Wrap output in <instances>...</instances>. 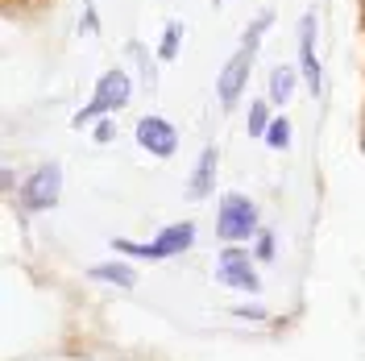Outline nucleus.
Wrapping results in <instances>:
<instances>
[{"label":"nucleus","instance_id":"1","mask_svg":"<svg viewBox=\"0 0 365 361\" xmlns=\"http://www.w3.org/2000/svg\"><path fill=\"white\" fill-rule=\"evenodd\" d=\"M270 25H274V9H266L262 17H253L250 29H245V38H241V46L228 54V63L220 67V75H216V100H220L225 113H232V108L241 104V91L250 83L253 59H257V46H262V38H266Z\"/></svg>","mask_w":365,"mask_h":361},{"label":"nucleus","instance_id":"2","mask_svg":"<svg viewBox=\"0 0 365 361\" xmlns=\"http://www.w3.org/2000/svg\"><path fill=\"white\" fill-rule=\"evenodd\" d=\"M133 100V79L125 75L120 67H108L100 79H96V88H91V100L75 113V129H83V125H96L100 116H113L116 108H125Z\"/></svg>","mask_w":365,"mask_h":361},{"label":"nucleus","instance_id":"3","mask_svg":"<svg viewBox=\"0 0 365 361\" xmlns=\"http://www.w3.org/2000/svg\"><path fill=\"white\" fill-rule=\"evenodd\" d=\"M257 228H262L257 203L250 195H241V191H228L225 200H220V208H216V237L225 245H241V241L257 237Z\"/></svg>","mask_w":365,"mask_h":361},{"label":"nucleus","instance_id":"4","mask_svg":"<svg viewBox=\"0 0 365 361\" xmlns=\"http://www.w3.org/2000/svg\"><path fill=\"white\" fill-rule=\"evenodd\" d=\"M195 245V225L191 220H179V225H166L154 237V241H125V237H113L116 253H129V258H141V262H162V258H179Z\"/></svg>","mask_w":365,"mask_h":361},{"label":"nucleus","instance_id":"5","mask_svg":"<svg viewBox=\"0 0 365 361\" xmlns=\"http://www.w3.org/2000/svg\"><path fill=\"white\" fill-rule=\"evenodd\" d=\"M257 258H250L241 245H225L220 258H216V283L228 287V291H241V295H257L262 291V278H257Z\"/></svg>","mask_w":365,"mask_h":361},{"label":"nucleus","instance_id":"6","mask_svg":"<svg viewBox=\"0 0 365 361\" xmlns=\"http://www.w3.org/2000/svg\"><path fill=\"white\" fill-rule=\"evenodd\" d=\"M63 200V166L42 162L38 171H29L21 183V208L25 212H50Z\"/></svg>","mask_w":365,"mask_h":361},{"label":"nucleus","instance_id":"7","mask_svg":"<svg viewBox=\"0 0 365 361\" xmlns=\"http://www.w3.org/2000/svg\"><path fill=\"white\" fill-rule=\"evenodd\" d=\"M133 137H137V146H141L145 154H154V158H175V154H179V125L166 121V116H158V113L141 116Z\"/></svg>","mask_w":365,"mask_h":361},{"label":"nucleus","instance_id":"8","mask_svg":"<svg viewBox=\"0 0 365 361\" xmlns=\"http://www.w3.org/2000/svg\"><path fill=\"white\" fill-rule=\"evenodd\" d=\"M299 75L312 96H324V71H319L316 54V13H303V21H299Z\"/></svg>","mask_w":365,"mask_h":361},{"label":"nucleus","instance_id":"9","mask_svg":"<svg viewBox=\"0 0 365 361\" xmlns=\"http://www.w3.org/2000/svg\"><path fill=\"white\" fill-rule=\"evenodd\" d=\"M216 175H220V150L216 146H204V154H200L191 179H187V200H207L216 191Z\"/></svg>","mask_w":365,"mask_h":361},{"label":"nucleus","instance_id":"10","mask_svg":"<svg viewBox=\"0 0 365 361\" xmlns=\"http://www.w3.org/2000/svg\"><path fill=\"white\" fill-rule=\"evenodd\" d=\"M91 278L96 283H113V287H120V291H133L137 287V270L129 266V262H100V266H91Z\"/></svg>","mask_w":365,"mask_h":361},{"label":"nucleus","instance_id":"11","mask_svg":"<svg viewBox=\"0 0 365 361\" xmlns=\"http://www.w3.org/2000/svg\"><path fill=\"white\" fill-rule=\"evenodd\" d=\"M295 79H299V67H287V63L270 71V100L274 104H287L295 96Z\"/></svg>","mask_w":365,"mask_h":361},{"label":"nucleus","instance_id":"12","mask_svg":"<svg viewBox=\"0 0 365 361\" xmlns=\"http://www.w3.org/2000/svg\"><path fill=\"white\" fill-rule=\"evenodd\" d=\"M270 104L274 100H253L250 104V116H245V129H250V137H257V141H262V137H266V129H270Z\"/></svg>","mask_w":365,"mask_h":361},{"label":"nucleus","instance_id":"13","mask_svg":"<svg viewBox=\"0 0 365 361\" xmlns=\"http://www.w3.org/2000/svg\"><path fill=\"white\" fill-rule=\"evenodd\" d=\"M179 46H182V21H166L162 42H158V63H175L179 59Z\"/></svg>","mask_w":365,"mask_h":361},{"label":"nucleus","instance_id":"14","mask_svg":"<svg viewBox=\"0 0 365 361\" xmlns=\"http://www.w3.org/2000/svg\"><path fill=\"white\" fill-rule=\"evenodd\" d=\"M270 150H287L291 146V121H282V116H274L270 129H266V137H262Z\"/></svg>","mask_w":365,"mask_h":361},{"label":"nucleus","instance_id":"15","mask_svg":"<svg viewBox=\"0 0 365 361\" xmlns=\"http://www.w3.org/2000/svg\"><path fill=\"white\" fill-rule=\"evenodd\" d=\"M129 54L137 59V71H141V79H145V88H154V59L145 54V46H141V42H129Z\"/></svg>","mask_w":365,"mask_h":361},{"label":"nucleus","instance_id":"16","mask_svg":"<svg viewBox=\"0 0 365 361\" xmlns=\"http://www.w3.org/2000/svg\"><path fill=\"white\" fill-rule=\"evenodd\" d=\"M257 262H274V233L270 228H262V237H257V253H253Z\"/></svg>","mask_w":365,"mask_h":361},{"label":"nucleus","instance_id":"17","mask_svg":"<svg viewBox=\"0 0 365 361\" xmlns=\"http://www.w3.org/2000/svg\"><path fill=\"white\" fill-rule=\"evenodd\" d=\"M91 137H96L100 146H108V141H113V137H116L113 121H108V116H100V121H96V129H91Z\"/></svg>","mask_w":365,"mask_h":361},{"label":"nucleus","instance_id":"18","mask_svg":"<svg viewBox=\"0 0 365 361\" xmlns=\"http://www.w3.org/2000/svg\"><path fill=\"white\" fill-rule=\"evenodd\" d=\"M79 29H83V34H100V17H96L91 4H83V21H79Z\"/></svg>","mask_w":365,"mask_h":361},{"label":"nucleus","instance_id":"19","mask_svg":"<svg viewBox=\"0 0 365 361\" xmlns=\"http://www.w3.org/2000/svg\"><path fill=\"white\" fill-rule=\"evenodd\" d=\"M237 316H245V320H266V307H237Z\"/></svg>","mask_w":365,"mask_h":361},{"label":"nucleus","instance_id":"20","mask_svg":"<svg viewBox=\"0 0 365 361\" xmlns=\"http://www.w3.org/2000/svg\"><path fill=\"white\" fill-rule=\"evenodd\" d=\"M212 4H216V9H220V4H225V0H212Z\"/></svg>","mask_w":365,"mask_h":361}]
</instances>
